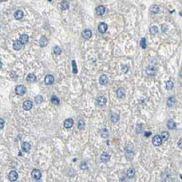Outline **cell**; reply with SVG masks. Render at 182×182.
Listing matches in <instances>:
<instances>
[{"label": "cell", "mask_w": 182, "mask_h": 182, "mask_svg": "<svg viewBox=\"0 0 182 182\" xmlns=\"http://www.w3.org/2000/svg\"><path fill=\"white\" fill-rule=\"evenodd\" d=\"M140 46L142 47V49H145L147 47V42H146V39L145 38H142L140 41Z\"/></svg>", "instance_id": "e575fe53"}, {"label": "cell", "mask_w": 182, "mask_h": 182, "mask_svg": "<svg viewBox=\"0 0 182 182\" xmlns=\"http://www.w3.org/2000/svg\"><path fill=\"white\" fill-rule=\"evenodd\" d=\"M26 92V88L24 85H18L15 88V93L18 95H24Z\"/></svg>", "instance_id": "6da1fadb"}, {"label": "cell", "mask_w": 182, "mask_h": 182, "mask_svg": "<svg viewBox=\"0 0 182 182\" xmlns=\"http://www.w3.org/2000/svg\"><path fill=\"white\" fill-rule=\"evenodd\" d=\"M84 126H85V123H84V121L83 119L79 120V122H78V128L79 130H83L84 128Z\"/></svg>", "instance_id": "f546056e"}, {"label": "cell", "mask_w": 182, "mask_h": 182, "mask_svg": "<svg viewBox=\"0 0 182 182\" xmlns=\"http://www.w3.org/2000/svg\"><path fill=\"white\" fill-rule=\"evenodd\" d=\"M134 175H135V169H132V168H131V169H129L127 171V176L128 178H132L134 177Z\"/></svg>", "instance_id": "d4e9b609"}, {"label": "cell", "mask_w": 182, "mask_h": 182, "mask_svg": "<svg viewBox=\"0 0 182 182\" xmlns=\"http://www.w3.org/2000/svg\"><path fill=\"white\" fill-rule=\"evenodd\" d=\"M53 52L56 55H60L61 54V52H62V50H61V48H60L59 47H55L54 48H53Z\"/></svg>", "instance_id": "d590c367"}, {"label": "cell", "mask_w": 182, "mask_h": 182, "mask_svg": "<svg viewBox=\"0 0 182 182\" xmlns=\"http://www.w3.org/2000/svg\"><path fill=\"white\" fill-rule=\"evenodd\" d=\"M150 11L152 12V13L153 14H157L159 12V7L158 6V5H152L151 7H150Z\"/></svg>", "instance_id": "83f0119b"}, {"label": "cell", "mask_w": 182, "mask_h": 182, "mask_svg": "<svg viewBox=\"0 0 182 182\" xmlns=\"http://www.w3.org/2000/svg\"><path fill=\"white\" fill-rule=\"evenodd\" d=\"M173 87H174V84H173L172 81H167L166 82V89H168V90H171V89H173Z\"/></svg>", "instance_id": "d6a6232c"}, {"label": "cell", "mask_w": 182, "mask_h": 182, "mask_svg": "<svg viewBox=\"0 0 182 182\" xmlns=\"http://www.w3.org/2000/svg\"><path fill=\"white\" fill-rule=\"evenodd\" d=\"M161 138H162V141H166V140H168V138H169V132H166V131H164V132H163L161 133Z\"/></svg>", "instance_id": "f1b7e54d"}, {"label": "cell", "mask_w": 182, "mask_h": 182, "mask_svg": "<svg viewBox=\"0 0 182 182\" xmlns=\"http://www.w3.org/2000/svg\"><path fill=\"white\" fill-rule=\"evenodd\" d=\"M33 106V104H32V101H31V100H24V103H23V108L24 110H25V111H30L31 108H32Z\"/></svg>", "instance_id": "52a82bcc"}, {"label": "cell", "mask_w": 182, "mask_h": 182, "mask_svg": "<svg viewBox=\"0 0 182 182\" xmlns=\"http://www.w3.org/2000/svg\"><path fill=\"white\" fill-rule=\"evenodd\" d=\"M161 30H162V32H167V31H168V25L167 24H162V28H161Z\"/></svg>", "instance_id": "74e56055"}, {"label": "cell", "mask_w": 182, "mask_h": 182, "mask_svg": "<svg viewBox=\"0 0 182 182\" xmlns=\"http://www.w3.org/2000/svg\"><path fill=\"white\" fill-rule=\"evenodd\" d=\"M119 119H120V116L118 114H116V113H114V114L111 115V121H112V122H114V123L117 122V121H119Z\"/></svg>", "instance_id": "4316f807"}, {"label": "cell", "mask_w": 182, "mask_h": 182, "mask_svg": "<svg viewBox=\"0 0 182 182\" xmlns=\"http://www.w3.org/2000/svg\"><path fill=\"white\" fill-rule=\"evenodd\" d=\"M51 101H52V103L54 104V105H59V103H60L59 99H58L56 95L52 96V98H51Z\"/></svg>", "instance_id": "1f68e13d"}, {"label": "cell", "mask_w": 182, "mask_h": 182, "mask_svg": "<svg viewBox=\"0 0 182 182\" xmlns=\"http://www.w3.org/2000/svg\"><path fill=\"white\" fill-rule=\"evenodd\" d=\"M13 47H14V49H15V50L19 51L23 47V44L21 43V41L19 40H15V41L14 42Z\"/></svg>", "instance_id": "8fae6325"}, {"label": "cell", "mask_w": 182, "mask_h": 182, "mask_svg": "<svg viewBox=\"0 0 182 182\" xmlns=\"http://www.w3.org/2000/svg\"><path fill=\"white\" fill-rule=\"evenodd\" d=\"M167 127H168V128L170 129V130H174V129H175V127H176V124H175V122H174V121L170 120V121H168Z\"/></svg>", "instance_id": "cb8c5ba5"}, {"label": "cell", "mask_w": 182, "mask_h": 182, "mask_svg": "<svg viewBox=\"0 0 182 182\" xmlns=\"http://www.w3.org/2000/svg\"><path fill=\"white\" fill-rule=\"evenodd\" d=\"M18 173L16 172L15 170H12L11 172L9 173V174H8V179H9L10 181L14 182V181H16L17 179H18Z\"/></svg>", "instance_id": "277c9868"}, {"label": "cell", "mask_w": 182, "mask_h": 182, "mask_svg": "<svg viewBox=\"0 0 182 182\" xmlns=\"http://www.w3.org/2000/svg\"><path fill=\"white\" fill-rule=\"evenodd\" d=\"M1 2H4V1H7V0H0Z\"/></svg>", "instance_id": "bcb514c9"}, {"label": "cell", "mask_w": 182, "mask_h": 182, "mask_svg": "<svg viewBox=\"0 0 182 182\" xmlns=\"http://www.w3.org/2000/svg\"><path fill=\"white\" fill-rule=\"evenodd\" d=\"M110 158H111V156H110L109 153H106V152H104L101 154V156H100V160H101L102 162H104V163H106L110 159Z\"/></svg>", "instance_id": "7c38bea8"}, {"label": "cell", "mask_w": 182, "mask_h": 182, "mask_svg": "<svg viewBox=\"0 0 182 182\" xmlns=\"http://www.w3.org/2000/svg\"><path fill=\"white\" fill-rule=\"evenodd\" d=\"M26 79H27V81L29 83H34V82H36V77L34 73H30V74H28Z\"/></svg>", "instance_id": "ffe728a7"}, {"label": "cell", "mask_w": 182, "mask_h": 182, "mask_svg": "<svg viewBox=\"0 0 182 182\" xmlns=\"http://www.w3.org/2000/svg\"><path fill=\"white\" fill-rule=\"evenodd\" d=\"M42 101H43V97L41 95H37L36 98H35V102L36 104H40Z\"/></svg>", "instance_id": "836d02e7"}, {"label": "cell", "mask_w": 182, "mask_h": 182, "mask_svg": "<svg viewBox=\"0 0 182 182\" xmlns=\"http://www.w3.org/2000/svg\"><path fill=\"white\" fill-rule=\"evenodd\" d=\"M2 66H3V64H2V62H1V61H0V68H2Z\"/></svg>", "instance_id": "ee69618b"}, {"label": "cell", "mask_w": 182, "mask_h": 182, "mask_svg": "<svg viewBox=\"0 0 182 182\" xmlns=\"http://www.w3.org/2000/svg\"><path fill=\"white\" fill-rule=\"evenodd\" d=\"M100 136H101L102 137H104V138H106V137H108V136H109L108 130H107L106 128L101 129V131H100Z\"/></svg>", "instance_id": "484cf974"}, {"label": "cell", "mask_w": 182, "mask_h": 182, "mask_svg": "<svg viewBox=\"0 0 182 182\" xmlns=\"http://www.w3.org/2000/svg\"><path fill=\"white\" fill-rule=\"evenodd\" d=\"M39 44H40V46L41 47H45L48 44V40H47V38L46 36H41V38L39 40Z\"/></svg>", "instance_id": "5bb4252c"}, {"label": "cell", "mask_w": 182, "mask_h": 182, "mask_svg": "<svg viewBox=\"0 0 182 182\" xmlns=\"http://www.w3.org/2000/svg\"><path fill=\"white\" fill-rule=\"evenodd\" d=\"M81 169H87V164H86V163H83L82 164H81Z\"/></svg>", "instance_id": "60d3db41"}, {"label": "cell", "mask_w": 182, "mask_h": 182, "mask_svg": "<svg viewBox=\"0 0 182 182\" xmlns=\"http://www.w3.org/2000/svg\"><path fill=\"white\" fill-rule=\"evenodd\" d=\"M73 126V120L72 118H68V119L65 120L64 121V127L66 128H71Z\"/></svg>", "instance_id": "4fadbf2b"}, {"label": "cell", "mask_w": 182, "mask_h": 182, "mask_svg": "<svg viewBox=\"0 0 182 182\" xmlns=\"http://www.w3.org/2000/svg\"><path fill=\"white\" fill-rule=\"evenodd\" d=\"M4 127V121L2 118H0V129H3Z\"/></svg>", "instance_id": "ab89813d"}, {"label": "cell", "mask_w": 182, "mask_h": 182, "mask_svg": "<svg viewBox=\"0 0 182 182\" xmlns=\"http://www.w3.org/2000/svg\"><path fill=\"white\" fill-rule=\"evenodd\" d=\"M72 66H73V73H78V69H77V65H76V62L73 61L72 62Z\"/></svg>", "instance_id": "8d00e7d4"}, {"label": "cell", "mask_w": 182, "mask_h": 182, "mask_svg": "<svg viewBox=\"0 0 182 182\" xmlns=\"http://www.w3.org/2000/svg\"><path fill=\"white\" fill-rule=\"evenodd\" d=\"M108 83V78H107L106 75L103 74V75L100 76V84H102V85H105V84Z\"/></svg>", "instance_id": "e0dca14e"}, {"label": "cell", "mask_w": 182, "mask_h": 182, "mask_svg": "<svg viewBox=\"0 0 182 182\" xmlns=\"http://www.w3.org/2000/svg\"><path fill=\"white\" fill-rule=\"evenodd\" d=\"M14 15H15V18L16 19H21L23 18L24 13H23L22 10H17V11H15V13Z\"/></svg>", "instance_id": "603a6c76"}, {"label": "cell", "mask_w": 182, "mask_h": 182, "mask_svg": "<svg viewBox=\"0 0 182 182\" xmlns=\"http://www.w3.org/2000/svg\"><path fill=\"white\" fill-rule=\"evenodd\" d=\"M44 81H45L46 84H47V85H51V84H52L54 83V77L52 75H51V74H48V75H47L45 77Z\"/></svg>", "instance_id": "8992f818"}, {"label": "cell", "mask_w": 182, "mask_h": 182, "mask_svg": "<svg viewBox=\"0 0 182 182\" xmlns=\"http://www.w3.org/2000/svg\"><path fill=\"white\" fill-rule=\"evenodd\" d=\"M125 89H122V88H119V89L116 90V95H117L118 98H123L125 96Z\"/></svg>", "instance_id": "d6986e66"}, {"label": "cell", "mask_w": 182, "mask_h": 182, "mask_svg": "<svg viewBox=\"0 0 182 182\" xmlns=\"http://www.w3.org/2000/svg\"><path fill=\"white\" fill-rule=\"evenodd\" d=\"M105 12V8L103 5H100L96 8V14L98 15H103Z\"/></svg>", "instance_id": "9a60e30c"}, {"label": "cell", "mask_w": 182, "mask_h": 182, "mask_svg": "<svg viewBox=\"0 0 182 182\" xmlns=\"http://www.w3.org/2000/svg\"><path fill=\"white\" fill-rule=\"evenodd\" d=\"M107 29H108V25L106 24V23L101 22V23H100V24H99L98 31H100V33H105V31H107Z\"/></svg>", "instance_id": "3957f363"}, {"label": "cell", "mask_w": 182, "mask_h": 182, "mask_svg": "<svg viewBox=\"0 0 182 182\" xmlns=\"http://www.w3.org/2000/svg\"><path fill=\"white\" fill-rule=\"evenodd\" d=\"M180 15H181V16H182V12H180Z\"/></svg>", "instance_id": "f6af8a7d"}, {"label": "cell", "mask_w": 182, "mask_h": 182, "mask_svg": "<svg viewBox=\"0 0 182 182\" xmlns=\"http://www.w3.org/2000/svg\"><path fill=\"white\" fill-rule=\"evenodd\" d=\"M181 76L182 77V70H181Z\"/></svg>", "instance_id": "7dc6e473"}, {"label": "cell", "mask_w": 182, "mask_h": 182, "mask_svg": "<svg viewBox=\"0 0 182 182\" xmlns=\"http://www.w3.org/2000/svg\"><path fill=\"white\" fill-rule=\"evenodd\" d=\"M19 40L21 41V43L24 45V44H26L28 42V40H29V36H28V35L26 34H23L21 35L20 37H19Z\"/></svg>", "instance_id": "ac0fdd59"}, {"label": "cell", "mask_w": 182, "mask_h": 182, "mask_svg": "<svg viewBox=\"0 0 182 182\" xmlns=\"http://www.w3.org/2000/svg\"><path fill=\"white\" fill-rule=\"evenodd\" d=\"M31 176L34 178L35 180H40V177H41V173L39 169H33L32 172H31Z\"/></svg>", "instance_id": "5b68a950"}, {"label": "cell", "mask_w": 182, "mask_h": 182, "mask_svg": "<svg viewBox=\"0 0 182 182\" xmlns=\"http://www.w3.org/2000/svg\"><path fill=\"white\" fill-rule=\"evenodd\" d=\"M82 36L84 37V39H89L92 36V31L89 29L84 30L82 32Z\"/></svg>", "instance_id": "30bf717a"}, {"label": "cell", "mask_w": 182, "mask_h": 182, "mask_svg": "<svg viewBox=\"0 0 182 182\" xmlns=\"http://www.w3.org/2000/svg\"><path fill=\"white\" fill-rule=\"evenodd\" d=\"M146 73L148 75L153 76L155 74V73H156V69H155V68L153 66H149L146 68Z\"/></svg>", "instance_id": "9c48e42d"}, {"label": "cell", "mask_w": 182, "mask_h": 182, "mask_svg": "<svg viewBox=\"0 0 182 182\" xmlns=\"http://www.w3.org/2000/svg\"><path fill=\"white\" fill-rule=\"evenodd\" d=\"M60 5H61L62 10H67V9H68V8H69V3H68V2L66 1V0L62 1Z\"/></svg>", "instance_id": "7402d4cb"}, {"label": "cell", "mask_w": 182, "mask_h": 182, "mask_svg": "<svg viewBox=\"0 0 182 182\" xmlns=\"http://www.w3.org/2000/svg\"><path fill=\"white\" fill-rule=\"evenodd\" d=\"M149 31H150V34L151 35H156L158 31V29L157 26H151L149 29Z\"/></svg>", "instance_id": "4dcf8cb0"}, {"label": "cell", "mask_w": 182, "mask_h": 182, "mask_svg": "<svg viewBox=\"0 0 182 182\" xmlns=\"http://www.w3.org/2000/svg\"><path fill=\"white\" fill-rule=\"evenodd\" d=\"M162 142H163V141H162V138L159 135H156L153 137V144L154 146H160L162 144Z\"/></svg>", "instance_id": "7a4b0ae2"}, {"label": "cell", "mask_w": 182, "mask_h": 182, "mask_svg": "<svg viewBox=\"0 0 182 182\" xmlns=\"http://www.w3.org/2000/svg\"><path fill=\"white\" fill-rule=\"evenodd\" d=\"M175 102H176L175 97H174V96L169 97V98L168 99V100H167V105H168V106H169V107L174 106V104H175Z\"/></svg>", "instance_id": "2e32d148"}, {"label": "cell", "mask_w": 182, "mask_h": 182, "mask_svg": "<svg viewBox=\"0 0 182 182\" xmlns=\"http://www.w3.org/2000/svg\"><path fill=\"white\" fill-rule=\"evenodd\" d=\"M106 104V99L104 96H100L97 98V105L100 106H104Z\"/></svg>", "instance_id": "ba28073f"}, {"label": "cell", "mask_w": 182, "mask_h": 182, "mask_svg": "<svg viewBox=\"0 0 182 182\" xmlns=\"http://www.w3.org/2000/svg\"><path fill=\"white\" fill-rule=\"evenodd\" d=\"M178 146H179L180 148H181V149H182V138L180 139L179 142H178Z\"/></svg>", "instance_id": "b9f144b4"}, {"label": "cell", "mask_w": 182, "mask_h": 182, "mask_svg": "<svg viewBox=\"0 0 182 182\" xmlns=\"http://www.w3.org/2000/svg\"><path fill=\"white\" fill-rule=\"evenodd\" d=\"M151 132H146L145 133H144V135H145V137H149L150 135H151Z\"/></svg>", "instance_id": "7bdbcfd3"}, {"label": "cell", "mask_w": 182, "mask_h": 182, "mask_svg": "<svg viewBox=\"0 0 182 182\" xmlns=\"http://www.w3.org/2000/svg\"><path fill=\"white\" fill-rule=\"evenodd\" d=\"M121 70H122V72H123L124 73H127V71L129 70V68H128L127 66L124 65V66H122V68H121Z\"/></svg>", "instance_id": "f35d334b"}, {"label": "cell", "mask_w": 182, "mask_h": 182, "mask_svg": "<svg viewBox=\"0 0 182 182\" xmlns=\"http://www.w3.org/2000/svg\"><path fill=\"white\" fill-rule=\"evenodd\" d=\"M22 149H23V151L24 152H29L30 151V149H31V144L29 143V142H23L22 143Z\"/></svg>", "instance_id": "44dd1931"}]
</instances>
